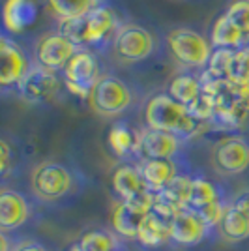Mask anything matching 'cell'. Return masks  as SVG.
<instances>
[{"instance_id":"obj_1","label":"cell","mask_w":249,"mask_h":251,"mask_svg":"<svg viewBox=\"0 0 249 251\" xmlns=\"http://www.w3.org/2000/svg\"><path fill=\"white\" fill-rule=\"evenodd\" d=\"M92 178L72 159H43L32 165L28 191L47 210H62L81 199Z\"/></svg>"},{"instance_id":"obj_2","label":"cell","mask_w":249,"mask_h":251,"mask_svg":"<svg viewBox=\"0 0 249 251\" xmlns=\"http://www.w3.org/2000/svg\"><path fill=\"white\" fill-rule=\"evenodd\" d=\"M141 120H143V127L174 133L191 143L200 133L208 131L206 124H200L199 120H195L189 115L187 107L173 100L165 90L146 96L145 103L141 107Z\"/></svg>"},{"instance_id":"obj_3","label":"cell","mask_w":249,"mask_h":251,"mask_svg":"<svg viewBox=\"0 0 249 251\" xmlns=\"http://www.w3.org/2000/svg\"><path fill=\"white\" fill-rule=\"evenodd\" d=\"M145 96L141 86L124 77L105 72L88 98V105L94 115L111 120H120L137 107H143Z\"/></svg>"},{"instance_id":"obj_4","label":"cell","mask_w":249,"mask_h":251,"mask_svg":"<svg viewBox=\"0 0 249 251\" xmlns=\"http://www.w3.org/2000/svg\"><path fill=\"white\" fill-rule=\"evenodd\" d=\"M47 208L32 195L11 186H2L0 191V232L26 238L43 220Z\"/></svg>"},{"instance_id":"obj_5","label":"cell","mask_w":249,"mask_h":251,"mask_svg":"<svg viewBox=\"0 0 249 251\" xmlns=\"http://www.w3.org/2000/svg\"><path fill=\"white\" fill-rule=\"evenodd\" d=\"M165 42L150 26L139 21H125L116 34L111 52L122 66H139L154 60Z\"/></svg>"},{"instance_id":"obj_6","label":"cell","mask_w":249,"mask_h":251,"mask_svg":"<svg viewBox=\"0 0 249 251\" xmlns=\"http://www.w3.org/2000/svg\"><path fill=\"white\" fill-rule=\"evenodd\" d=\"M163 42L171 58L180 66V70L187 72H204L214 54L210 40L191 26L171 28L163 36Z\"/></svg>"},{"instance_id":"obj_7","label":"cell","mask_w":249,"mask_h":251,"mask_svg":"<svg viewBox=\"0 0 249 251\" xmlns=\"http://www.w3.org/2000/svg\"><path fill=\"white\" fill-rule=\"evenodd\" d=\"M210 163L223 178L246 176L249 173V135L228 133L219 137L210 150Z\"/></svg>"},{"instance_id":"obj_8","label":"cell","mask_w":249,"mask_h":251,"mask_svg":"<svg viewBox=\"0 0 249 251\" xmlns=\"http://www.w3.org/2000/svg\"><path fill=\"white\" fill-rule=\"evenodd\" d=\"M124 23L122 10L113 2L103 0L86 15V49H92L98 54L111 51L114 38Z\"/></svg>"},{"instance_id":"obj_9","label":"cell","mask_w":249,"mask_h":251,"mask_svg":"<svg viewBox=\"0 0 249 251\" xmlns=\"http://www.w3.org/2000/svg\"><path fill=\"white\" fill-rule=\"evenodd\" d=\"M0 86L2 92L6 94L8 90H17L21 81L32 72L36 66L32 49L23 45L17 36H0Z\"/></svg>"},{"instance_id":"obj_10","label":"cell","mask_w":249,"mask_h":251,"mask_svg":"<svg viewBox=\"0 0 249 251\" xmlns=\"http://www.w3.org/2000/svg\"><path fill=\"white\" fill-rule=\"evenodd\" d=\"M219 229L212 227L197 210L184 208L174 220L171 221V242L173 250H195L204 244L216 242Z\"/></svg>"},{"instance_id":"obj_11","label":"cell","mask_w":249,"mask_h":251,"mask_svg":"<svg viewBox=\"0 0 249 251\" xmlns=\"http://www.w3.org/2000/svg\"><path fill=\"white\" fill-rule=\"evenodd\" d=\"M103 74L100 54L92 49H81L62 70V79L70 94L88 101L94 86L98 84Z\"/></svg>"},{"instance_id":"obj_12","label":"cell","mask_w":249,"mask_h":251,"mask_svg":"<svg viewBox=\"0 0 249 251\" xmlns=\"http://www.w3.org/2000/svg\"><path fill=\"white\" fill-rule=\"evenodd\" d=\"M79 51H81V47H77L73 42H70L56 28L42 34L32 43V56H34L36 66L54 72V74H62V70L68 66V62Z\"/></svg>"},{"instance_id":"obj_13","label":"cell","mask_w":249,"mask_h":251,"mask_svg":"<svg viewBox=\"0 0 249 251\" xmlns=\"http://www.w3.org/2000/svg\"><path fill=\"white\" fill-rule=\"evenodd\" d=\"M66 90L62 74H54L49 70H43L40 66H34L32 72L21 81L15 94L23 101L30 105H51L60 100Z\"/></svg>"},{"instance_id":"obj_14","label":"cell","mask_w":249,"mask_h":251,"mask_svg":"<svg viewBox=\"0 0 249 251\" xmlns=\"http://www.w3.org/2000/svg\"><path fill=\"white\" fill-rule=\"evenodd\" d=\"M32 150L26 141L11 131L0 133V182L8 186L10 180H17L23 175H30Z\"/></svg>"},{"instance_id":"obj_15","label":"cell","mask_w":249,"mask_h":251,"mask_svg":"<svg viewBox=\"0 0 249 251\" xmlns=\"http://www.w3.org/2000/svg\"><path fill=\"white\" fill-rule=\"evenodd\" d=\"M191 141L184 137L143 127L141 131V159H182L187 157Z\"/></svg>"},{"instance_id":"obj_16","label":"cell","mask_w":249,"mask_h":251,"mask_svg":"<svg viewBox=\"0 0 249 251\" xmlns=\"http://www.w3.org/2000/svg\"><path fill=\"white\" fill-rule=\"evenodd\" d=\"M141 171V176L145 180L148 191L154 195L165 191L180 175L187 171H193V165L189 163V157L182 159H141L137 163Z\"/></svg>"},{"instance_id":"obj_17","label":"cell","mask_w":249,"mask_h":251,"mask_svg":"<svg viewBox=\"0 0 249 251\" xmlns=\"http://www.w3.org/2000/svg\"><path fill=\"white\" fill-rule=\"evenodd\" d=\"M141 131L127 118L114 120L107 131V147L118 161L139 163L141 161Z\"/></svg>"},{"instance_id":"obj_18","label":"cell","mask_w":249,"mask_h":251,"mask_svg":"<svg viewBox=\"0 0 249 251\" xmlns=\"http://www.w3.org/2000/svg\"><path fill=\"white\" fill-rule=\"evenodd\" d=\"M111 189L116 201H133L148 193V188L141 176L137 163H129V161H118V165L113 169Z\"/></svg>"},{"instance_id":"obj_19","label":"cell","mask_w":249,"mask_h":251,"mask_svg":"<svg viewBox=\"0 0 249 251\" xmlns=\"http://www.w3.org/2000/svg\"><path fill=\"white\" fill-rule=\"evenodd\" d=\"M135 244L143 251H163L173 250L171 242V223L157 216L156 212H150L139 227Z\"/></svg>"},{"instance_id":"obj_20","label":"cell","mask_w":249,"mask_h":251,"mask_svg":"<svg viewBox=\"0 0 249 251\" xmlns=\"http://www.w3.org/2000/svg\"><path fill=\"white\" fill-rule=\"evenodd\" d=\"M38 19V6L34 0H6L2 11V34L19 36Z\"/></svg>"},{"instance_id":"obj_21","label":"cell","mask_w":249,"mask_h":251,"mask_svg":"<svg viewBox=\"0 0 249 251\" xmlns=\"http://www.w3.org/2000/svg\"><path fill=\"white\" fill-rule=\"evenodd\" d=\"M145 216H148V214L133 206L131 202L116 201L113 210H111V229L124 242H135L137 232H139V227L145 220Z\"/></svg>"},{"instance_id":"obj_22","label":"cell","mask_w":249,"mask_h":251,"mask_svg":"<svg viewBox=\"0 0 249 251\" xmlns=\"http://www.w3.org/2000/svg\"><path fill=\"white\" fill-rule=\"evenodd\" d=\"M165 92L173 100H176L178 103L184 105V107L193 105L199 100V96L202 94L200 74L180 70V72H176L169 79V83L165 86Z\"/></svg>"},{"instance_id":"obj_23","label":"cell","mask_w":249,"mask_h":251,"mask_svg":"<svg viewBox=\"0 0 249 251\" xmlns=\"http://www.w3.org/2000/svg\"><path fill=\"white\" fill-rule=\"evenodd\" d=\"M225 197H232V195H228L227 188L223 184H219V182L212 180L210 176H206L204 173L197 171L195 176H193L187 206L193 210H202L208 204H212V202H216L219 199H225Z\"/></svg>"},{"instance_id":"obj_24","label":"cell","mask_w":249,"mask_h":251,"mask_svg":"<svg viewBox=\"0 0 249 251\" xmlns=\"http://www.w3.org/2000/svg\"><path fill=\"white\" fill-rule=\"evenodd\" d=\"M208 40L214 49H240L249 43V38L240 30L225 13H219L210 26Z\"/></svg>"},{"instance_id":"obj_25","label":"cell","mask_w":249,"mask_h":251,"mask_svg":"<svg viewBox=\"0 0 249 251\" xmlns=\"http://www.w3.org/2000/svg\"><path fill=\"white\" fill-rule=\"evenodd\" d=\"M103 0H43L45 11L58 23L86 17Z\"/></svg>"},{"instance_id":"obj_26","label":"cell","mask_w":249,"mask_h":251,"mask_svg":"<svg viewBox=\"0 0 249 251\" xmlns=\"http://www.w3.org/2000/svg\"><path fill=\"white\" fill-rule=\"evenodd\" d=\"M77 242L83 251H113L125 246V242L113 229H107V227L84 229Z\"/></svg>"},{"instance_id":"obj_27","label":"cell","mask_w":249,"mask_h":251,"mask_svg":"<svg viewBox=\"0 0 249 251\" xmlns=\"http://www.w3.org/2000/svg\"><path fill=\"white\" fill-rule=\"evenodd\" d=\"M219 236L230 244H240V242L249 240V216L228 206L227 214L219 225Z\"/></svg>"},{"instance_id":"obj_28","label":"cell","mask_w":249,"mask_h":251,"mask_svg":"<svg viewBox=\"0 0 249 251\" xmlns=\"http://www.w3.org/2000/svg\"><path fill=\"white\" fill-rule=\"evenodd\" d=\"M236 49H214V54L210 58V64L204 70V74L210 75L216 81H227L232 72Z\"/></svg>"},{"instance_id":"obj_29","label":"cell","mask_w":249,"mask_h":251,"mask_svg":"<svg viewBox=\"0 0 249 251\" xmlns=\"http://www.w3.org/2000/svg\"><path fill=\"white\" fill-rule=\"evenodd\" d=\"M56 30L62 36H66L70 42H73L77 47L86 49V17L81 19H72L56 25Z\"/></svg>"},{"instance_id":"obj_30","label":"cell","mask_w":249,"mask_h":251,"mask_svg":"<svg viewBox=\"0 0 249 251\" xmlns=\"http://www.w3.org/2000/svg\"><path fill=\"white\" fill-rule=\"evenodd\" d=\"M223 13L249 38V0H230Z\"/></svg>"},{"instance_id":"obj_31","label":"cell","mask_w":249,"mask_h":251,"mask_svg":"<svg viewBox=\"0 0 249 251\" xmlns=\"http://www.w3.org/2000/svg\"><path fill=\"white\" fill-rule=\"evenodd\" d=\"M228 79L238 81V83H249V43L236 49L234 62H232V72H230Z\"/></svg>"},{"instance_id":"obj_32","label":"cell","mask_w":249,"mask_h":251,"mask_svg":"<svg viewBox=\"0 0 249 251\" xmlns=\"http://www.w3.org/2000/svg\"><path fill=\"white\" fill-rule=\"evenodd\" d=\"M230 201H232V197L219 199V201H216V202H212V204L204 206L202 210H197V212L208 221V223H210V225H212V227L219 229V225H221V221H223L228 206H230Z\"/></svg>"},{"instance_id":"obj_33","label":"cell","mask_w":249,"mask_h":251,"mask_svg":"<svg viewBox=\"0 0 249 251\" xmlns=\"http://www.w3.org/2000/svg\"><path fill=\"white\" fill-rule=\"evenodd\" d=\"M13 251H58L51 242L43 240V238H36V236H28V238H21L17 242V246Z\"/></svg>"},{"instance_id":"obj_34","label":"cell","mask_w":249,"mask_h":251,"mask_svg":"<svg viewBox=\"0 0 249 251\" xmlns=\"http://www.w3.org/2000/svg\"><path fill=\"white\" fill-rule=\"evenodd\" d=\"M230 206L232 208L240 210L242 214L249 216V188L238 191L236 195H232V201H230Z\"/></svg>"},{"instance_id":"obj_35","label":"cell","mask_w":249,"mask_h":251,"mask_svg":"<svg viewBox=\"0 0 249 251\" xmlns=\"http://www.w3.org/2000/svg\"><path fill=\"white\" fill-rule=\"evenodd\" d=\"M62 251H83V248L79 246V242L75 240V242H72V244H70V246H68L66 250H62Z\"/></svg>"},{"instance_id":"obj_36","label":"cell","mask_w":249,"mask_h":251,"mask_svg":"<svg viewBox=\"0 0 249 251\" xmlns=\"http://www.w3.org/2000/svg\"><path fill=\"white\" fill-rule=\"evenodd\" d=\"M113 251H127V248H125V246H122V248H118V250H113Z\"/></svg>"}]
</instances>
